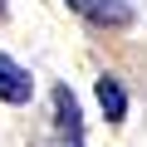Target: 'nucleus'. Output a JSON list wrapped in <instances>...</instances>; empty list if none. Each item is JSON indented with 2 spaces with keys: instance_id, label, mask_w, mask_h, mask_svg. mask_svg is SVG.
Listing matches in <instances>:
<instances>
[{
  "instance_id": "nucleus-3",
  "label": "nucleus",
  "mask_w": 147,
  "mask_h": 147,
  "mask_svg": "<svg viewBox=\"0 0 147 147\" xmlns=\"http://www.w3.org/2000/svg\"><path fill=\"white\" fill-rule=\"evenodd\" d=\"M30 98H34V79H30L10 54H0V103L20 108V103H30Z\"/></svg>"
},
{
  "instance_id": "nucleus-5",
  "label": "nucleus",
  "mask_w": 147,
  "mask_h": 147,
  "mask_svg": "<svg viewBox=\"0 0 147 147\" xmlns=\"http://www.w3.org/2000/svg\"><path fill=\"white\" fill-rule=\"evenodd\" d=\"M0 15H5V5H0Z\"/></svg>"
},
{
  "instance_id": "nucleus-1",
  "label": "nucleus",
  "mask_w": 147,
  "mask_h": 147,
  "mask_svg": "<svg viewBox=\"0 0 147 147\" xmlns=\"http://www.w3.org/2000/svg\"><path fill=\"white\" fill-rule=\"evenodd\" d=\"M64 5L79 20H88L93 30H132V20H137L127 0H64Z\"/></svg>"
},
{
  "instance_id": "nucleus-4",
  "label": "nucleus",
  "mask_w": 147,
  "mask_h": 147,
  "mask_svg": "<svg viewBox=\"0 0 147 147\" xmlns=\"http://www.w3.org/2000/svg\"><path fill=\"white\" fill-rule=\"evenodd\" d=\"M93 93H98V108H103L108 123H123L127 118V88L113 79V74H98V79H93Z\"/></svg>"
},
{
  "instance_id": "nucleus-2",
  "label": "nucleus",
  "mask_w": 147,
  "mask_h": 147,
  "mask_svg": "<svg viewBox=\"0 0 147 147\" xmlns=\"http://www.w3.org/2000/svg\"><path fill=\"white\" fill-rule=\"evenodd\" d=\"M54 123H59V147H84V113L69 84L54 88Z\"/></svg>"
}]
</instances>
